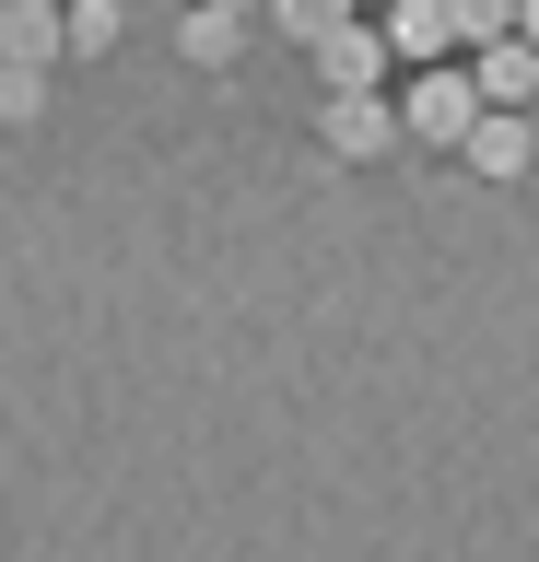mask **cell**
Returning a JSON list of instances; mask_svg holds the SVG:
<instances>
[{
    "mask_svg": "<svg viewBox=\"0 0 539 562\" xmlns=\"http://www.w3.org/2000/svg\"><path fill=\"white\" fill-rule=\"evenodd\" d=\"M469 117H481V82H469V59H423L411 82H398V130L423 140V153H458Z\"/></svg>",
    "mask_w": 539,
    "mask_h": 562,
    "instance_id": "6da1fadb",
    "label": "cell"
},
{
    "mask_svg": "<svg viewBox=\"0 0 539 562\" xmlns=\"http://www.w3.org/2000/svg\"><path fill=\"white\" fill-rule=\"evenodd\" d=\"M317 140L340 153V165H388L411 130H398V94L375 82V94H317Z\"/></svg>",
    "mask_w": 539,
    "mask_h": 562,
    "instance_id": "7a4b0ae2",
    "label": "cell"
},
{
    "mask_svg": "<svg viewBox=\"0 0 539 562\" xmlns=\"http://www.w3.org/2000/svg\"><path fill=\"white\" fill-rule=\"evenodd\" d=\"M458 165L481 176V188H528V176H539V130H528V105H481V117H469V140H458Z\"/></svg>",
    "mask_w": 539,
    "mask_h": 562,
    "instance_id": "3957f363",
    "label": "cell"
},
{
    "mask_svg": "<svg viewBox=\"0 0 539 562\" xmlns=\"http://www.w3.org/2000/svg\"><path fill=\"white\" fill-rule=\"evenodd\" d=\"M305 59H317V94H375V82L398 70L388 59V24H363V12H352V24H328Z\"/></svg>",
    "mask_w": 539,
    "mask_h": 562,
    "instance_id": "277c9868",
    "label": "cell"
},
{
    "mask_svg": "<svg viewBox=\"0 0 539 562\" xmlns=\"http://www.w3.org/2000/svg\"><path fill=\"white\" fill-rule=\"evenodd\" d=\"M375 24H388V59H458V12H446V0H388V12H375Z\"/></svg>",
    "mask_w": 539,
    "mask_h": 562,
    "instance_id": "5b68a950",
    "label": "cell"
},
{
    "mask_svg": "<svg viewBox=\"0 0 539 562\" xmlns=\"http://www.w3.org/2000/svg\"><path fill=\"white\" fill-rule=\"evenodd\" d=\"M177 59H188V70H235V59H247V12L188 0V12H177Z\"/></svg>",
    "mask_w": 539,
    "mask_h": 562,
    "instance_id": "8992f818",
    "label": "cell"
},
{
    "mask_svg": "<svg viewBox=\"0 0 539 562\" xmlns=\"http://www.w3.org/2000/svg\"><path fill=\"white\" fill-rule=\"evenodd\" d=\"M469 82H481V105H539V47L493 35V47H469Z\"/></svg>",
    "mask_w": 539,
    "mask_h": 562,
    "instance_id": "52a82bcc",
    "label": "cell"
},
{
    "mask_svg": "<svg viewBox=\"0 0 539 562\" xmlns=\"http://www.w3.org/2000/svg\"><path fill=\"white\" fill-rule=\"evenodd\" d=\"M71 0H0V59H71V24H59Z\"/></svg>",
    "mask_w": 539,
    "mask_h": 562,
    "instance_id": "ba28073f",
    "label": "cell"
},
{
    "mask_svg": "<svg viewBox=\"0 0 539 562\" xmlns=\"http://www.w3.org/2000/svg\"><path fill=\"white\" fill-rule=\"evenodd\" d=\"M47 117V59H0V130H36Z\"/></svg>",
    "mask_w": 539,
    "mask_h": 562,
    "instance_id": "9c48e42d",
    "label": "cell"
},
{
    "mask_svg": "<svg viewBox=\"0 0 539 562\" xmlns=\"http://www.w3.org/2000/svg\"><path fill=\"white\" fill-rule=\"evenodd\" d=\"M59 24H71V59H106V47H117V24H130V0H71Z\"/></svg>",
    "mask_w": 539,
    "mask_h": 562,
    "instance_id": "30bf717a",
    "label": "cell"
},
{
    "mask_svg": "<svg viewBox=\"0 0 539 562\" xmlns=\"http://www.w3.org/2000/svg\"><path fill=\"white\" fill-rule=\"evenodd\" d=\"M352 12H363V0H270V24H282L293 47H317V35H328V24H352Z\"/></svg>",
    "mask_w": 539,
    "mask_h": 562,
    "instance_id": "8fae6325",
    "label": "cell"
},
{
    "mask_svg": "<svg viewBox=\"0 0 539 562\" xmlns=\"http://www.w3.org/2000/svg\"><path fill=\"white\" fill-rule=\"evenodd\" d=\"M458 12V47H493V35H516V0H446Z\"/></svg>",
    "mask_w": 539,
    "mask_h": 562,
    "instance_id": "7c38bea8",
    "label": "cell"
},
{
    "mask_svg": "<svg viewBox=\"0 0 539 562\" xmlns=\"http://www.w3.org/2000/svg\"><path fill=\"white\" fill-rule=\"evenodd\" d=\"M516 35H528V47H539V0H516Z\"/></svg>",
    "mask_w": 539,
    "mask_h": 562,
    "instance_id": "4fadbf2b",
    "label": "cell"
},
{
    "mask_svg": "<svg viewBox=\"0 0 539 562\" xmlns=\"http://www.w3.org/2000/svg\"><path fill=\"white\" fill-rule=\"evenodd\" d=\"M223 12H270V0H223Z\"/></svg>",
    "mask_w": 539,
    "mask_h": 562,
    "instance_id": "5bb4252c",
    "label": "cell"
}]
</instances>
